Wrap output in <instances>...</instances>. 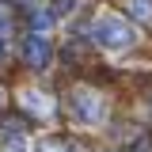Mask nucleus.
Wrapping results in <instances>:
<instances>
[{
    "label": "nucleus",
    "mask_w": 152,
    "mask_h": 152,
    "mask_svg": "<svg viewBox=\"0 0 152 152\" xmlns=\"http://www.w3.org/2000/svg\"><path fill=\"white\" fill-rule=\"evenodd\" d=\"M4 57H8V42L0 38V61H4Z\"/></svg>",
    "instance_id": "nucleus-8"
},
{
    "label": "nucleus",
    "mask_w": 152,
    "mask_h": 152,
    "mask_svg": "<svg viewBox=\"0 0 152 152\" xmlns=\"http://www.w3.org/2000/svg\"><path fill=\"white\" fill-rule=\"evenodd\" d=\"M42 152H69V145H65V141H46Z\"/></svg>",
    "instance_id": "nucleus-7"
},
{
    "label": "nucleus",
    "mask_w": 152,
    "mask_h": 152,
    "mask_svg": "<svg viewBox=\"0 0 152 152\" xmlns=\"http://www.w3.org/2000/svg\"><path fill=\"white\" fill-rule=\"evenodd\" d=\"M72 114H76V122H84V126H99L103 122V114H107V107H103V99L95 91H72Z\"/></svg>",
    "instance_id": "nucleus-2"
},
{
    "label": "nucleus",
    "mask_w": 152,
    "mask_h": 152,
    "mask_svg": "<svg viewBox=\"0 0 152 152\" xmlns=\"http://www.w3.org/2000/svg\"><path fill=\"white\" fill-rule=\"evenodd\" d=\"M23 107H27V110H34L38 118H50V114H53V103H50L42 91H23Z\"/></svg>",
    "instance_id": "nucleus-4"
},
{
    "label": "nucleus",
    "mask_w": 152,
    "mask_h": 152,
    "mask_svg": "<svg viewBox=\"0 0 152 152\" xmlns=\"http://www.w3.org/2000/svg\"><path fill=\"white\" fill-rule=\"evenodd\" d=\"M4 31H8V19H4V15H0V38H4Z\"/></svg>",
    "instance_id": "nucleus-9"
},
{
    "label": "nucleus",
    "mask_w": 152,
    "mask_h": 152,
    "mask_svg": "<svg viewBox=\"0 0 152 152\" xmlns=\"http://www.w3.org/2000/svg\"><path fill=\"white\" fill-rule=\"evenodd\" d=\"M50 57H53V46L46 42V34H31L23 42V61H27L31 69H46Z\"/></svg>",
    "instance_id": "nucleus-3"
},
{
    "label": "nucleus",
    "mask_w": 152,
    "mask_h": 152,
    "mask_svg": "<svg viewBox=\"0 0 152 152\" xmlns=\"http://www.w3.org/2000/svg\"><path fill=\"white\" fill-rule=\"evenodd\" d=\"M91 38L99 46H107V50H126V46H133L137 34H133V27L122 15H99L91 23Z\"/></svg>",
    "instance_id": "nucleus-1"
},
{
    "label": "nucleus",
    "mask_w": 152,
    "mask_h": 152,
    "mask_svg": "<svg viewBox=\"0 0 152 152\" xmlns=\"http://www.w3.org/2000/svg\"><path fill=\"white\" fill-rule=\"evenodd\" d=\"M129 4V12L137 19H145V23H152V0H126Z\"/></svg>",
    "instance_id": "nucleus-5"
},
{
    "label": "nucleus",
    "mask_w": 152,
    "mask_h": 152,
    "mask_svg": "<svg viewBox=\"0 0 152 152\" xmlns=\"http://www.w3.org/2000/svg\"><path fill=\"white\" fill-rule=\"evenodd\" d=\"M4 152H27V141L19 137V126L8 129V141H4Z\"/></svg>",
    "instance_id": "nucleus-6"
}]
</instances>
